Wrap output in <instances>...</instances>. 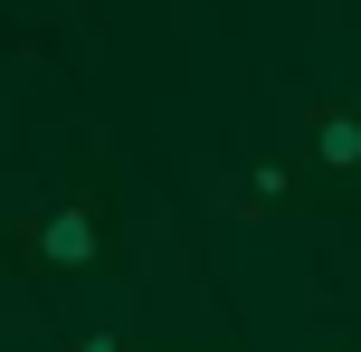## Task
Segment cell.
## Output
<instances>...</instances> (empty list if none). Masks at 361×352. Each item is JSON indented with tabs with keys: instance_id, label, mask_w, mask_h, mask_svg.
<instances>
[{
	"instance_id": "cell-1",
	"label": "cell",
	"mask_w": 361,
	"mask_h": 352,
	"mask_svg": "<svg viewBox=\"0 0 361 352\" xmlns=\"http://www.w3.org/2000/svg\"><path fill=\"white\" fill-rule=\"evenodd\" d=\"M10 248H19V267H38V277H86V267H105L114 257V200H105V181L76 171L48 210H29V219L10 229Z\"/></svg>"
},
{
	"instance_id": "cell-2",
	"label": "cell",
	"mask_w": 361,
	"mask_h": 352,
	"mask_svg": "<svg viewBox=\"0 0 361 352\" xmlns=\"http://www.w3.org/2000/svg\"><path fill=\"white\" fill-rule=\"evenodd\" d=\"M305 181L333 200V181H361V114L343 95H324V105H305Z\"/></svg>"
},
{
	"instance_id": "cell-3",
	"label": "cell",
	"mask_w": 361,
	"mask_h": 352,
	"mask_svg": "<svg viewBox=\"0 0 361 352\" xmlns=\"http://www.w3.org/2000/svg\"><path fill=\"white\" fill-rule=\"evenodd\" d=\"M86 352H114V334H86Z\"/></svg>"
}]
</instances>
